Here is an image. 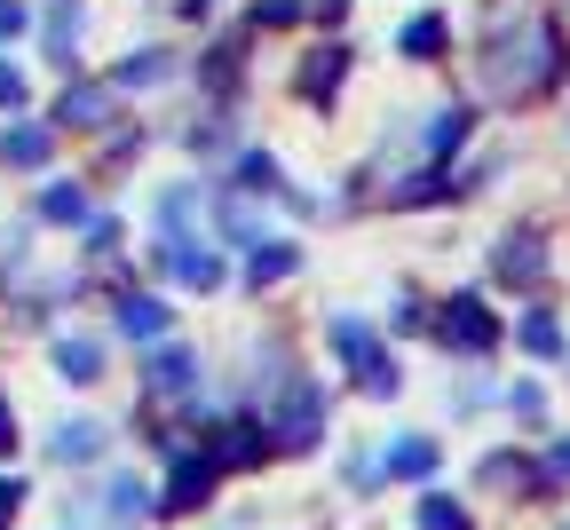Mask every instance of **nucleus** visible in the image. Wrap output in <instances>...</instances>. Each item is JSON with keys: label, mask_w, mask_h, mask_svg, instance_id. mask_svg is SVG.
Here are the masks:
<instances>
[{"label": "nucleus", "mask_w": 570, "mask_h": 530, "mask_svg": "<svg viewBox=\"0 0 570 530\" xmlns=\"http://www.w3.org/2000/svg\"><path fill=\"white\" fill-rule=\"evenodd\" d=\"M468 143V111L452 104V111H436V127H428V150H460Z\"/></svg>", "instance_id": "a211bd4d"}, {"label": "nucleus", "mask_w": 570, "mask_h": 530, "mask_svg": "<svg viewBox=\"0 0 570 530\" xmlns=\"http://www.w3.org/2000/svg\"><path fill=\"white\" fill-rule=\"evenodd\" d=\"M167 262H175L183 285H223V262H214V254H167Z\"/></svg>", "instance_id": "6ab92c4d"}, {"label": "nucleus", "mask_w": 570, "mask_h": 530, "mask_svg": "<svg viewBox=\"0 0 570 530\" xmlns=\"http://www.w3.org/2000/svg\"><path fill=\"white\" fill-rule=\"evenodd\" d=\"M436 333H444V349H468V356H483V349L499 341V325H491V310H483L475 293H468V301H452Z\"/></svg>", "instance_id": "7ed1b4c3"}, {"label": "nucleus", "mask_w": 570, "mask_h": 530, "mask_svg": "<svg viewBox=\"0 0 570 530\" xmlns=\"http://www.w3.org/2000/svg\"><path fill=\"white\" fill-rule=\"evenodd\" d=\"M119 333H127V341H159V333H167V301L127 293V301H119Z\"/></svg>", "instance_id": "0eeeda50"}, {"label": "nucleus", "mask_w": 570, "mask_h": 530, "mask_svg": "<svg viewBox=\"0 0 570 530\" xmlns=\"http://www.w3.org/2000/svg\"><path fill=\"white\" fill-rule=\"evenodd\" d=\"M539 269H547L539 238H508V246H499V277H539Z\"/></svg>", "instance_id": "4468645a"}, {"label": "nucleus", "mask_w": 570, "mask_h": 530, "mask_svg": "<svg viewBox=\"0 0 570 530\" xmlns=\"http://www.w3.org/2000/svg\"><path fill=\"white\" fill-rule=\"evenodd\" d=\"M381 468L412 483V475H428V468H436V443H428V435H404V443H389V460H381Z\"/></svg>", "instance_id": "9d476101"}, {"label": "nucleus", "mask_w": 570, "mask_h": 530, "mask_svg": "<svg viewBox=\"0 0 570 530\" xmlns=\"http://www.w3.org/2000/svg\"><path fill=\"white\" fill-rule=\"evenodd\" d=\"M302 17V0H262V24H294Z\"/></svg>", "instance_id": "bb28decb"}, {"label": "nucleus", "mask_w": 570, "mask_h": 530, "mask_svg": "<svg viewBox=\"0 0 570 530\" xmlns=\"http://www.w3.org/2000/svg\"><path fill=\"white\" fill-rule=\"evenodd\" d=\"M206 491H214V468L206 460H175V475H167V514H190V507H206Z\"/></svg>", "instance_id": "39448f33"}, {"label": "nucleus", "mask_w": 570, "mask_h": 530, "mask_svg": "<svg viewBox=\"0 0 570 530\" xmlns=\"http://www.w3.org/2000/svg\"><path fill=\"white\" fill-rule=\"evenodd\" d=\"M420 530H460V507H452V499H428V507H420Z\"/></svg>", "instance_id": "393cba45"}, {"label": "nucleus", "mask_w": 570, "mask_h": 530, "mask_svg": "<svg viewBox=\"0 0 570 530\" xmlns=\"http://www.w3.org/2000/svg\"><path fill=\"white\" fill-rule=\"evenodd\" d=\"M302 269V246H285V238H269V246H254V285H277V277H294Z\"/></svg>", "instance_id": "1a4fd4ad"}, {"label": "nucleus", "mask_w": 570, "mask_h": 530, "mask_svg": "<svg viewBox=\"0 0 570 530\" xmlns=\"http://www.w3.org/2000/svg\"><path fill=\"white\" fill-rule=\"evenodd\" d=\"M246 460H262V435H254V428H214L206 468H246Z\"/></svg>", "instance_id": "6e6552de"}, {"label": "nucleus", "mask_w": 570, "mask_h": 530, "mask_svg": "<svg viewBox=\"0 0 570 530\" xmlns=\"http://www.w3.org/2000/svg\"><path fill=\"white\" fill-rule=\"evenodd\" d=\"M444 190H460V183H444V175H420V183H404V190H396V206H420V198H444Z\"/></svg>", "instance_id": "b1692460"}, {"label": "nucleus", "mask_w": 570, "mask_h": 530, "mask_svg": "<svg viewBox=\"0 0 570 530\" xmlns=\"http://www.w3.org/2000/svg\"><path fill=\"white\" fill-rule=\"evenodd\" d=\"M40 214H48V222H80V214H88V198L71 190V183H56V190L40 198Z\"/></svg>", "instance_id": "aec40b11"}, {"label": "nucleus", "mask_w": 570, "mask_h": 530, "mask_svg": "<svg viewBox=\"0 0 570 530\" xmlns=\"http://www.w3.org/2000/svg\"><path fill=\"white\" fill-rule=\"evenodd\" d=\"M96 451H104V428L96 420H63L56 428V460H96Z\"/></svg>", "instance_id": "f8f14e48"}, {"label": "nucleus", "mask_w": 570, "mask_h": 530, "mask_svg": "<svg viewBox=\"0 0 570 530\" xmlns=\"http://www.w3.org/2000/svg\"><path fill=\"white\" fill-rule=\"evenodd\" d=\"M341 71H348V63H341V48H325V56L302 71V88H309V96H333V88H341Z\"/></svg>", "instance_id": "f3484780"}, {"label": "nucleus", "mask_w": 570, "mask_h": 530, "mask_svg": "<svg viewBox=\"0 0 570 530\" xmlns=\"http://www.w3.org/2000/svg\"><path fill=\"white\" fill-rule=\"evenodd\" d=\"M0 32H24V9H17V0H0Z\"/></svg>", "instance_id": "c85d7f7f"}, {"label": "nucleus", "mask_w": 570, "mask_h": 530, "mask_svg": "<svg viewBox=\"0 0 570 530\" xmlns=\"http://www.w3.org/2000/svg\"><path fill=\"white\" fill-rule=\"evenodd\" d=\"M523 349H531V356H554V349H562L554 317H523Z\"/></svg>", "instance_id": "4be33fe9"}, {"label": "nucleus", "mask_w": 570, "mask_h": 530, "mask_svg": "<svg viewBox=\"0 0 570 530\" xmlns=\"http://www.w3.org/2000/svg\"><path fill=\"white\" fill-rule=\"evenodd\" d=\"M554 468H562V475H570V443H562V451H554Z\"/></svg>", "instance_id": "2f4dec72"}, {"label": "nucleus", "mask_w": 570, "mask_h": 530, "mask_svg": "<svg viewBox=\"0 0 570 530\" xmlns=\"http://www.w3.org/2000/svg\"><path fill=\"white\" fill-rule=\"evenodd\" d=\"M24 96V80H17V71H0V104H17Z\"/></svg>", "instance_id": "c756f323"}, {"label": "nucleus", "mask_w": 570, "mask_h": 530, "mask_svg": "<svg viewBox=\"0 0 570 530\" xmlns=\"http://www.w3.org/2000/svg\"><path fill=\"white\" fill-rule=\"evenodd\" d=\"M436 48H444V17H412V24H404V56H420V63H428Z\"/></svg>", "instance_id": "dca6fc26"}, {"label": "nucleus", "mask_w": 570, "mask_h": 530, "mask_svg": "<svg viewBox=\"0 0 570 530\" xmlns=\"http://www.w3.org/2000/svg\"><path fill=\"white\" fill-rule=\"evenodd\" d=\"M317 428H325V396H317V389H294V396L277 404V443H285V451H309Z\"/></svg>", "instance_id": "20e7f679"}, {"label": "nucleus", "mask_w": 570, "mask_h": 530, "mask_svg": "<svg viewBox=\"0 0 570 530\" xmlns=\"http://www.w3.org/2000/svg\"><path fill=\"white\" fill-rule=\"evenodd\" d=\"M104 111H111V96H104V88H63V104H56V119H63V127H96Z\"/></svg>", "instance_id": "9b49d317"}, {"label": "nucleus", "mask_w": 570, "mask_h": 530, "mask_svg": "<svg viewBox=\"0 0 570 530\" xmlns=\"http://www.w3.org/2000/svg\"><path fill=\"white\" fill-rule=\"evenodd\" d=\"M238 183H246V190H277V159H269V150H246Z\"/></svg>", "instance_id": "412c9836"}, {"label": "nucleus", "mask_w": 570, "mask_h": 530, "mask_svg": "<svg viewBox=\"0 0 570 530\" xmlns=\"http://www.w3.org/2000/svg\"><path fill=\"white\" fill-rule=\"evenodd\" d=\"M159 71H167L159 56H127V63H119V88H151V80H159Z\"/></svg>", "instance_id": "5701e85b"}, {"label": "nucleus", "mask_w": 570, "mask_h": 530, "mask_svg": "<svg viewBox=\"0 0 570 530\" xmlns=\"http://www.w3.org/2000/svg\"><path fill=\"white\" fill-rule=\"evenodd\" d=\"M562 71V32L554 24H523V56L499 40L491 48V96H539Z\"/></svg>", "instance_id": "f257e3e1"}, {"label": "nucleus", "mask_w": 570, "mask_h": 530, "mask_svg": "<svg viewBox=\"0 0 570 530\" xmlns=\"http://www.w3.org/2000/svg\"><path fill=\"white\" fill-rule=\"evenodd\" d=\"M190 381H198V364H190L183 349H159L151 364H142V389H151V396H183Z\"/></svg>", "instance_id": "423d86ee"}, {"label": "nucleus", "mask_w": 570, "mask_h": 530, "mask_svg": "<svg viewBox=\"0 0 570 530\" xmlns=\"http://www.w3.org/2000/svg\"><path fill=\"white\" fill-rule=\"evenodd\" d=\"M142 499H151V491H142V483H135V475H127V483H111V507H119V514H135V507H142Z\"/></svg>", "instance_id": "a878e982"}, {"label": "nucleus", "mask_w": 570, "mask_h": 530, "mask_svg": "<svg viewBox=\"0 0 570 530\" xmlns=\"http://www.w3.org/2000/svg\"><path fill=\"white\" fill-rule=\"evenodd\" d=\"M333 349H341V356L356 364V381H365V396H396V356H389V349H381V341H373L365 325H356V317H341V325H333Z\"/></svg>", "instance_id": "f03ea898"}, {"label": "nucleus", "mask_w": 570, "mask_h": 530, "mask_svg": "<svg viewBox=\"0 0 570 530\" xmlns=\"http://www.w3.org/2000/svg\"><path fill=\"white\" fill-rule=\"evenodd\" d=\"M0 159H9V167H40V159H48V127H17V135H0Z\"/></svg>", "instance_id": "ddd939ff"}, {"label": "nucleus", "mask_w": 570, "mask_h": 530, "mask_svg": "<svg viewBox=\"0 0 570 530\" xmlns=\"http://www.w3.org/2000/svg\"><path fill=\"white\" fill-rule=\"evenodd\" d=\"M17 499H24V483H17V475H0V522L17 514Z\"/></svg>", "instance_id": "cd10ccee"}, {"label": "nucleus", "mask_w": 570, "mask_h": 530, "mask_svg": "<svg viewBox=\"0 0 570 530\" xmlns=\"http://www.w3.org/2000/svg\"><path fill=\"white\" fill-rule=\"evenodd\" d=\"M9 443H17V420H9V412H0V451H9Z\"/></svg>", "instance_id": "7c9ffc66"}, {"label": "nucleus", "mask_w": 570, "mask_h": 530, "mask_svg": "<svg viewBox=\"0 0 570 530\" xmlns=\"http://www.w3.org/2000/svg\"><path fill=\"white\" fill-rule=\"evenodd\" d=\"M56 364H63V381H96L104 349H96V341H56Z\"/></svg>", "instance_id": "2eb2a0df"}]
</instances>
